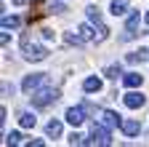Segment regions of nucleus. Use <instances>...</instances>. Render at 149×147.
<instances>
[{"instance_id": "nucleus-1", "label": "nucleus", "mask_w": 149, "mask_h": 147, "mask_svg": "<svg viewBox=\"0 0 149 147\" xmlns=\"http://www.w3.org/2000/svg\"><path fill=\"white\" fill-rule=\"evenodd\" d=\"M22 51H24V56H27L29 62H43V59L48 56V51H45L43 46L32 43L29 38H24V40H22Z\"/></svg>"}, {"instance_id": "nucleus-2", "label": "nucleus", "mask_w": 149, "mask_h": 147, "mask_svg": "<svg viewBox=\"0 0 149 147\" xmlns=\"http://www.w3.org/2000/svg\"><path fill=\"white\" fill-rule=\"evenodd\" d=\"M56 99H59V91L56 88H43V91H37V94H32V104L35 107H48Z\"/></svg>"}, {"instance_id": "nucleus-3", "label": "nucleus", "mask_w": 149, "mask_h": 147, "mask_svg": "<svg viewBox=\"0 0 149 147\" xmlns=\"http://www.w3.org/2000/svg\"><path fill=\"white\" fill-rule=\"evenodd\" d=\"M85 142H88V144H112V136H109L107 128H101V126L93 123V128H91V139H85Z\"/></svg>"}, {"instance_id": "nucleus-4", "label": "nucleus", "mask_w": 149, "mask_h": 147, "mask_svg": "<svg viewBox=\"0 0 149 147\" xmlns=\"http://www.w3.org/2000/svg\"><path fill=\"white\" fill-rule=\"evenodd\" d=\"M45 80H48V75H45V72H37V75H27V78L22 80V91L32 94V91H35L37 86H43Z\"/></svg>"}, {"instance_id": "nucleus-5", "label": "nucleus", "mask_w": 149, "mask_h": 147, "mask_svg": "<svg viewBox=\"0 0 149 147\" xmlns=\"http://www.w3.org/2000/svg\"><path fill=\"white\" fill-rule=\"evenodd\" d=\"M123 102H125V107H128V110H139V107H144V104H146V96H144V94H136V91H130V94H125V96H123Z\"/></svg>"}, {"instance_id": "nucleus-6", "label": "nucleus", "mask_w": 149, "mask_h": 147, "mask_svg": "<svg viewBox=\"0 0 149 147\" xmlns=\"http://www.w3.org/2000/svg\"><path fill=\"white\" fill-rule=\"evenodd\" d=\"M136 27H139V11L128 16V22H125V35H123V40H130V38H136Z\"/></svg>"}, {"instance_id": "nucleus-7", "label": "nucleus", "mask_w": 149, "mask_h": 147, "mask_svg": "<svg viewBox=\"0 0 149 147\" xmlns=\"http://www.w3.org/2000/svg\"><path fill=\"white\" fill-rule=\"evenodd\" d=\"M67 120H69L72 126H80V123L85 120V107H69V110H67Z\"/></svg>"}, {"instance_id": "nucleus-8", "label": "nucleus", "mask_w": 149, "mask_h": 147, "mask_svg": "<svg viewBox=\"0 0 149 147\" xmlns=\"http://www.w3.org/2000/svg\"><path fill=\"white\" fill-rule=\"evenodd\" d=\"M101 123L107 128H115V126H123V118L117 113H112V110H104V113H101Z\"/></svg>"}, {"instance_id": "nucleus-9", "label": "nucleus", "mask_w": 149, "mask_h": 147, "mask_svg": "<svg viewBox=\"0 0 149 147\" xmlns=\"http://www.w3.org/2000/svg\"><path fill=\"white\" fill-rule=\"evenodd\" d=\"M120 128H123V134H125V136H136V134L141 131L139 120H123V126H120Z\"/></svg>"}, {"instance_id": "nucleus-10", "label": "nucleus", "mask_w": 149, "mask_h": 147, "mask_svg": "<svg viewBox=\"0 0 149 147\" xmlns=\"http://www.w3.org/2000/svg\"><path fill=\"white\" fill-rule=\"evenodd\" d=\"M149 59V48H139V51H133V53H128V62L130 64H141V62H146Z\"/></svg>"}, {"instance_id": "nucleus-11", "label": "nucleus", "mask_w": 149, "mask_h": 147, "mask_svg": "<svg viewBox=\"0 0 149 147\" xmlns=\"http://www.w3.org/2000/svg\"><path fill=\"white\" fill-rule=\"evenodd\" d=\"M77 32H80V38H83V40H96V43H99V32H93L91 24H80Z\"/></svg>"}, {"instance_id": "nucleus-12", "label": "nucleus", "mask_w": 149, "mask_h": 147, "mask_svg": "<svg viewBox=\"0 0 149 147\" xmlns=\"http://www.w3.org/2000/svg\"><path fill=\"white\" fill-rule=\"evenodd\" d=\"M128 6H130L128 0H112V6H109V11L115 13V16H123V13L128 11Z\"/></svg>"}, {"instance_id": "nucleus-13", "label": "nucleus", "mask_w": 149, "mask_h": 147, "mask_svg": "<svg viewBox=\"0 0 149 147\" xmlns=\"http://www.w3.org/2000/svg\"><path fill=\"white\" fill-rule=\"evenodd\" d=\"M141 80H144V78L139 75V72H128V75L123 78V83H125L128 88H136V86H141Z\"/></svg>"}, {"instance_id": "nucleus-14", "label": "nucleus", "mask_w": 149, "mask_h": 147, "mask_svg": "<svg viewBox=\"0 0 149 147\" xmlns=\"http://www.w3.org/2000/svg\"><path fill=\"white\" fill-rule=\"evenodd\" d=\"M35 123H37V118L32 113H22V115H19V126H22V128H32Z\"/></svg>"}, {"instance_id": "nucleus-15", "label": "nucleus", "mask_w": 149, "mask_h": 147, "mask_svg": "<svg viewBox=\"0 0 149 147\" xmlns=\"http://www.w3.org/2000/svg\"><path fill=\"white\" fill-rule=\"evenodd\" d=\"M83 88L88 91V94H93V91H101V80H99V78H85Z\"/></svg>"}, {"instance_id": "nucleus-16", "label": "nucleus", "mask_w": 149, "mask_h": 147, "mask_svg": "<svg viewBox=\"0 0 149 147\" xmlns=\"http://www.w3.org/2000/svg\"><path fill=\"white\" fill-rule=\"evenodd\" d=\"M45 131H48V136H61V120H51L45 126Z\"/></svg>"}, {"instance_id": "nucleus-17", "label": "nucleus", "mask_w": 149, "mask_h": 147, "mask_svg": "<svg viewBox=\"0 0 149 147\" xmlns=\"http://www.w3.org/2000/svg\"><path fill=\"white\" fill-rule=\"evenodd\" d=\"M85 13H88V19H91V22L101 24V11H99L96 6H88V8H85Z\"/></svg>"}, {"instance_id": "nucleus-18", "label": "nucleus", "mask_w": 149, "mask_h": 147, "mask_svg": "<svg viewBox=\"0 0 149 147\" xmlns=\"http://www.w3.org/2000/svg\"><path fill=\"white\" fill-rule=\"evenodd\" d=\"M19 16H3V30H11V27H19Z\"/></svg>"}, {"instance_id": "nucleus-19", "label": "nucleus", "mask_w": 149, "mask_h": 147, "mask_svg": "<svg viewBox=\"0 0 149 147\" xmlns=\"http://www.w3.org/2000/svg\"><path fill=\"white\" fill-rule=\"evenodd\" d=\"M104 75H107V78H112V80H117V75H123V70H120L117 64H112V67H107V70H104Z\"/></svg>"}, {"instance_id": "nucleus-20", "label": "nucleus", "mask_w": 149, "mask_h": 147, "mask_svg": "<svg viewBox=\"0 0 149 147\" xmlns=\"http://www.w3.org/2000/svg\"><path fill=\"white\" fill-rule=\"evenodd\" d=\"M19 142H22V134H19V131L6 134V144H19Z\"/></svg>"}, {"instance_id": "nucleus-21", "label": "nucleus", "mask_w": 149, "mask_h": 147, "mask_svg": "<svg viewBox=\"0 0 149 147\" xmlns=\"http://www.w3.org/2000/svg\"><path fill=\"white\" fill-rule=\"evenodd\" d=\"M83 142H85V139H83L80 134H74V131L69 134V144H83Z\"/></svg>"}, {"instance_id": "nucleus-22", "label": "nucleus", "mask_w": 149, "mask_h": 147, "mask_svg": "<svg viewBox=\"0 0 149 147\" xmlns=\"http://www.w3.org/2000/svg\"><path fill=\"white\" fill-rule=\"evenodd\" d=\"M48 11H51V13H64V11H67V8H64V6H61V3H53V6H51V8H48Z\"/></svg>"}, {"instance_id": "nucleus-23", "label": "nucleus", "mask_w": 149, "mask_h": 147, "mask_svg": "<svg viewBox=\"0 0 149 147\" xmlns=\"http://www.w3.org/2000/svg\"><path fill=\"white\" fill-rule=\"evenodd\" d=\"M80 40H83V38H80V35H67V43H69V46H77Z\"/></svg>"}, {"instance_id": "nucleus-24", "label": "nucleus", "mask_w": 149, "mask_h": 147, "mask_svg": "<svg viewBox=\"0 0 149 147\" xmlns=\"http://www.w3.org/2000/svg\"><path fill=\"white\" fill-rule=\"evenodd\" d=\"M11 3H13V6H24L27 0H11Z\"/></svg>"}, {"instance_id": "nucleus-25", "label": "nucleus", "mask_w": 149, "mask_h": 147, "mask_svg": "<svg viewBox=\"0 0 149 147\" xmlns=\"http://www.w3.org/2000/svg\"><path fill=\"white\" fill-rule=\"evenodd\" d=\"M146 24H149V13H146Z\"/></svg>"}]
</instances>
